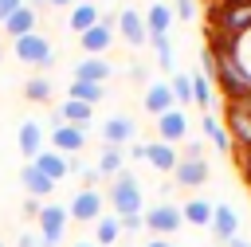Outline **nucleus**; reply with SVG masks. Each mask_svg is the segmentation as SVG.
Segmentation results:
<instances>
[{"label":"nucleus","mask_w":251,"mask_h":247,"mask_svg":"<svg viewBox=\"0 0 251 247\" xmlns=\"http://www.w3.org/2000/svg\"><path fill=\"white\" fill-rule=\"evenodd\" d=\"M20 184H24V192H27V196H35V200H47V196L55 192V180H47L31 161L20 169Z\"/></svg>","instance_id":"nucleus-19"},{"label":"nucleus","mask_w":251,"mask_h":247,"mask_svg":"<svg viewBox=\"0 0 251 247\" xmlns=\"http://www.w3.org/2000/svg\"><path fill=\"white\" fill-rule=\"evenodd\" d=\"M173 20H176V16H173V8L157 0V4H149V12H145V31H149V35H169Z\"/></svg>","instance_id":"nucleus-23"},{"label":"nucleus","mask_w":251,"mask_h":247,"mask_svg":"<svg viewBox=\"0 0 251 247\" xmlns=\"http://www.w3.org/2000/svg\"><path fill=\"white\" fill-rule=\"evenodd\" d=\"M173 16H176V20H196V0H176Z\"/></svg>","instance_id":"nucleus-33"},{"label":"nucleus","mask_w":251,"mask_h":247,"mask_svg":"<svg viewBox=\"0 0 251 247\" xmlns=\"http://www.w3.org/2000/svg\"><path fill=\"white\" fill-rule=\"evenodd\" d=\"M153 51H157V63L161 71H173V35H149Z\"/></svg>","instance_id":"nucleus-29"},{"label":"nucleus","mask_w":251,"mask_h":247,"mask_svg":"<svg viewBox=\"0 0 251 247\" xmlns=\"http://www.w3.org/2000/svg\"><path fill=\"white\" fill-rule=\"evenodd\" d=\"M16 47V59L20 63H27V67H51L55 63V47H51V39L47 35H39V31H31V35H20V39H12Z\"/></svg>","instance_id":"nucleus-3"},{"label":"nucleus","mask_w":251,"mask_h":247,"mask_svg":"<svg viewBox=\"0 0 251 247\" xmlns=\"http://www.w3.org/2000/svg\"><path fill=\"white\" fill-rule=\"evenodd\" d=\"M102 176H118L122 169H126V153L122 149H110V145H102V153H98V165H94Z\"/></svg>","instance_id":"nucleus-27"},{"label":"nucleus","mask_w":251,"mask_h":247,"mask_svg":"<svg viewBox=\"0 0 251 247\" xmlns=\"http://www.w3.org/2000/svg\"><path fill=\"white\" fill-rule=\"evenodd\" d=\"M141 227H145V216H141V212H137V216H122V235H126V231H141Z\"/></svg>","instance_id":"nucleus-35"},{"label":"nucleus","mask_w":251,"mask_h":247,"mask_svg":"<svg viewBox=\"0 0 251 247\" xmlns=\"http://www.w3.org/2000/svg\"><path fill=\"white\" fill-rule=\"evenodd\" d=\"M141 106H145L153 118H161V114L176 110V98H173L169 82H165V78H157V82H149V86H145V98H141Z\"/></svg>","instance_id":"nucleus-12"},{"label":"nucleus","mask_w":251,"mask_h":247,"mask_svg":"<svg viewBox=\"0 0 251 247\" xmlns=\"http://www.w3.org/2000/svg\"><path fill=\"white\" fill-rule=\"evenodd\" d=\"M67 223H71L67 204H47V200H43V208H39V216H35V231H39L43 247H59V243H63V231H67Z\"/></svg>","instance_id":"nucleus-2"},{"label":"nucleus","mask_w":251,"mask_h":247,"mask_svg":"<svg viewBox=\"0 0 251 247\" xmlns=\"http://www.w3.org/2000/svg\"><path fill=\"white\" fill-rule=\"evenodd\" d=\"M204 133L212 137V145H216L220 153H231V137H227V129L220 125V118H216V114H204Z\"/></svg>","instance_id":"nucleus-28"},{"label":"nucleus","mask_w":251,"mask_h":247,"mask_svg":"<svg viewBox=\"0 0 251 247\" xmlns=\"http://www.w3.org/2000/svg\"><path fill=\"white\" fill-rule=\"evenodd\" d=\"M86 4H94V0H86Z\"/></svg>","instance_id":"nucleus-45"},{"label":"nucleus","mask_w":251,"mask_h":247,"mask_svg":"<svg viewBox=\"0 0 251 247\" xmlns=\"http://www.w3.org/2000/svg\"><path fill=\"white\" fill-rule=\"evenodd\" d=\"M24 94H27L31 102H47V98H51V78H27V82H24Z\"/></svg>","instance_id":"nucleus-32"},{"label":"nucleus","mask_w":251,"mask_h":247,"mask_svg":"<svg viewBox=\"0 0 251 247\" xmlns=\"http://www.w3.org/2000/svg\"><path fill=\"white\" fill-rule=\"evenodd\" d=\"M204 180H208V161H176L173 184H180V188H200Z\"/></svg>","instance_id":"nucleus-18"},{"label":"nucleus","mask_w":251,"mask_h":247,"mask_svg":"<svg viewBox=\"0 0 251 247\" xmlns=\"http://www.w3.org/2000/svg\"><path fill=\"white\" fill-rule=\"evenodd\" d=\"M102 20V12H98V4H86V0H75L71 4V12H67V27L75 31V35H82V31H90L94 24Z\"/></svg>","instance_id":"nucleus-15"},{"label":"nucleus","mask_w":251,"mask_h":247,"mask_svg":"<svg viewBox=\"0 0 251 247\" xmlns=\"http://www.w3.org/2000/svg\"><path fill=\"white\" fill-rule=\"evenodd\" d=\"M114 27L122 31V39H126L129 47H145V43H149V31H145V16H141V12H133V8H122Z\"/></svg>","instance_id":"nucleus-10"},{"label":"nucleus","mask_w":251,"mask_h":247,"mask_svg":"<svg viewBox=\"0 0 251 247\" xmlns=\"http://www.w3.org/2000/svg\"><path fill=\"white\" fill-rule=\"evenodd\" d=\"M20 4H24V0H0V24H4V20H8V16L20 8Z\"/></svg>","instance_id":"nucleus-38"},{"label":"nucleus","mask_w":251,"mask_h":247,"mask_svg":"<svg viewBox=\"0 0 251 247\" xmlns=\"http://www.w3.org/2000/svg\"><path fill=\"white\" fill-rule=\"evenodd\" d=\"M102 208H106V196H102L98 188H78L75 200L67 204L71 220H78V223H94V220L102 216Z\"/></svg>","instance_id":"nucleus-5"},{"label":"nucleus","mask_w":251,"mask_h":247,"mask_svg":"<svg viewBox=\"0 0 251 247\" xmlns=\"http://www.w3.org/2000/svg\"><path fill=\"white\" fill-rule=\"evenodd\" d=\"M157 137H161L165 145H176V141H184V137H188V118H184V110H180V106L157 118Z\"/></svg>","instance_id":"nucleus-13"},{"label":"nucleus","mask_w":251,"mask_h":247,"mask_svg":"<svg viewBox=\"0 0 251 247\" xmlns=\"http://www.w3.org/2000/svg\"><path fill=\"white\" fill-rule=\"evenodd\" d=\"M145 161H149L157 173H173L176 161H180V153H176L173 145H165V141H145Z\"/></svg>","instance_id":"nucleus-20"},{"label":"nucleus","mask_w":251,"mask_h":247,"mask_svg":"<svg viewBox=\"0 0 251 247\" xmlns=\"http://www.w3.org/2000/svg\"><path fill=\"white\" fill-rule=\"evenodd\" d=\"M141 216H145V227H149V231H157V235H173V231H180V227H184L180 208H176V204H169V200H161V204L145 208Z\"/></svg>","instance_id":"nucleus-4"},{"label":"nucleus","mask_w":251,"mask_h":247,"mask_svg":"<svg viewBox=\"0 0 251 247\" xmlns=\"http://www.w3.org/2000/svg\"><path fill=\"white\" fill-rule=\"evenodd\" d=\"M227 247H251V243H247V239H243V235H235V239H231V243H227Z\"/></svg>","instance_id":"nucleus-41"},{"label":"nucleus","mask_w":251,"mask_h":247,"mask_svg":"<svg viewBox=\"0 0 251 247\" xmlns=\"http://www.w3.org/2000/svg\"><path fill=\"white\" fill-rule=\"evenodd\" d=\"M16 247H43V239H39V231H20Z\"/></svg>","instance_id":"nucleus-36"},{"label":"nucleus","mask_w":251,"mask_h":247,"mask_svg":"<svg viewBox=\"0 0 251 247\" xmlns=\"http://www.w3.org/2000/svg\"><path fill=\"white\" fill-rule=\"evenodd\" d=\"M145 247H173V243H169V239H149Z\"/></svg>","instance_id":"nucleus-42"},{"label":"nucleus","mask_w":251,"mask_h":247,"mask_svg":"<svg viewBox=\"0 0 251 247\" xmlns=\"http://www.w3.org/2000/svg\"><path fill=\"white\" fill-rule=\"evenodd\" d=\"M31 165H35V169H39V173H43L47 180H55V184H59L63 176H71V157L55 153V149H43V153H39V157H35Z\"/></svg>","instance_id":"nucleus-17"},{"label":"nucleus","mask_w":251,"mask_h":247,"mask_svg":"<svg viewBox=\"0 0 251 247\" xmlns=\"http://www.w3.org/2000/svg\"><path fill=\"white\" fill-rule=\"evenodd\" d=\"M180 161H204V141H188L184 145V157Z\"/></svg>","instance_id":"nucleus-34"},{"label":"nucleus","mask_w":251,"mask_h":247,"mask_svg":"<svg viewBox=\"0 0 251 247\" xmlns=\"http://www.w3.org/2000/svg\"><path fill=\"white\" fill-rule=\"evenodd\" d=\"M39 208H43V200H35V196H27V200H24V216H31V220H35V216H39Z\"/></svg>","instance_id":"nucleus-37"},{"label":"nucleus","mask_w":251,"mask_h":247,"mask_svg":"<svg viewBox=\"0 0 251 247\" xmlns=\"http://www.w3.org/2000/svg\"><path fill=\"white\" fill-rule=\"evenodd\" d=\"M169 90H173L176 106H188L192 102V74H173L169 78Z\"/></svg>","instance_id":"nucleus-30"},{"label":"nucleus","mask_w":251,"mask_h":247,"mask_svg":"<svg viewBox=\"0 0 251 247\" xmlns=\"http://www.w3.org/2000/svg\"><path fill=\"white\" fill-rule=\"evenodd\" d=\"M224 114H227V137H231L239 149H247V145H251V114H247V110H235V106H227Z\"/></svg>","instance_id":"nucleus-21"},{"label":"nucleus","mask_w":251,"mask_h":247,"mask_svg":"<svg viewBox=\"0 0 251 247\" xmlns=\"http://www.w3.org/2000/svg\"><path fill=\"white\" fill-rule=\"evenodd\" d=\"M212 235L220 243H231L239 235V216H235L231 204H216V212H212Z\"/></svg>","instance_id":"nucleus-14"},{"label":"nucleus","mask_w":251,"mask_h":247,"mask_svg":"<svg viewBox=\"0 0 251 247\" xmlns=\"http://www.w3.org/2000/svg\"><path fill=\"white\" fill-rule=\"evenodd\" d=\"M59 114H63V122L67 125H90V118H94V106H86V102H75V98H63V106H59Z\"/></svg>","instance_id":"nucleus-25"},{"label":"nucleus","mask_w":251,"mask_h":247,"mask_svg":"<svg viewBox=\"0 0 251 247\" xmlns=\"http://www.w3.org/2000/svg\"><path fill=\"white\" fill-rule=\"evenodd\" d=\"M212 212H216V204L212 200H200V196H192L188 204H180V216L192 227H212Z\"/></svg>","instance_id":"nucleus-22"},{"label":"nucleus","mask_w":251,"mask_h":247,"mask_svg":"<svg viewBox=\"0 0 251 247\" xmlns=\"http://www.w3.org/2000/svg\"><path fill=\"white\" fill-rule=\"evenodd\" d=\"M133 137H137V122H133L129 114H114V118L102 122V141H106L110 149H126Z\"/></svg>","instance_id":"nucleus-7"},{"label":"nucleus","mask_w":251,"mask_h":247,"mask_svg":"<svg viewBox=\"0 0 251 247\" xmlns=\"http://www.w3.org/2000/svg\"><path fill=\"white\" fill-rule=\"evenodd\" d=\"M67 98H75V102H86V106H98V102L106 98V86H94V82H78V78H71V86H67Z\"/></svg>","instance_id":"nucleus-26"},{"label":"nucleus","mask_w":251,"mask_h":247,"mask_svg":"<svg viewBox=\"0 0 251 247\" xmlns=\"http://www.w3.org/2000/svg\"><path fill=\"white\" fill-rule=\"evenodd\" d=\"M82 145H86V129H82V125H67V122L55 125L51 137H47V149H55V153H63V157H78Z\"/></svg>","instance_id":"nucleus-6"},{"label":"nucleus","mask_w":251,"mask_h":247,"mask_svg":"<svg viewBox=\"0 0 251 247\" xmlns=\"http://www.w3.org/2000/svg\"><path fill=\"white\" fill-rule=\"evenodd\" d=\"M43 4H51V8H71L75 0H43Z\"/></svg>","instance_id":"nucleus-40"},{"label":"nucleus","mask_w":251,"mask_h":247,"mask_svg":"<svg viewBox=\"0 0 251 247\" xmlns=\"http://www.w3.org/2000/svg\"><path fill=\"white\" fill-rule=\"evenodd\" d=\"M16 145H20V153H24L27 161H35V157L47 149V133H43V125H39L35 118L20 122V129H16Z\"/></svg>","instance_id":"nucleus-9"},{"label":"nucleus","mask_w":251,"mask_h":247,"mask_svg":"<svg viewBox=\"0 0 251 247\" xmlns=\"http://www.w3.org/2000/svg\"><path fill=\"white\" fill-rule=\"evenodd\" d=\"M0 55H4V47H0Z\"/></svg>","instance_id":"nucleus-46"},{"label":"nucleus","mask_w":251,"mask_h":247,"mask_svg":"<svg viewBox=\"0 0 251 247\" xmlns=\"http://www.w3.org/2000/svg\"><path fill=\"white\" fill-rule=\"evenodd\" d=\"M239 165H243V176H247V184H251V145L239 153Z\"/></svg>","instance_id":"nucleus-39"},{"label":"nucleus","mask_w":251,"mask_h":247,"mask_svg":"<svg viewBox=\"0 0 251 247\" xmlns=\"http://www.w3.org/2000/svg\"><path fill=\"white\" fill-rule=\"evenodd\" d=\"M75 247H98V243H94V239H78Z\"/></svg>","instance_id":"nucleus-43"},{"label":"nucleus","mask_w":251,"mask_h":247,"mask_svg":"<svg viewBox=\"0 0 251 247\" xmlns=\"http://www.w3.org/2000/svg\"><path fill=\"white\" fill-rule=\"evenodd\" d=\"M192 102L196 106H212V78L208 74H192Z\"/></svg>","instance_id":"nucleus-31"},{"label":"nucleus","mask_w":251,"mask_h":247,"mask_svg":"<svg viewBox=\"0 0 251 247\" xmlns=\"http://www.w3.org/2000/svg\"><path fill=\"white\" fill-rule=\"evenodd\" d=\"M0 247H8V243H4V239H0Z\"/></svg>","instance_id":"nucleus-44"},{"label":"nucleus","mask_w":251,"mask_h":247,"mask_svg":"<svg viewBox=\"0 0 251 247\" xmlns=\"http://www.w3.org/2000/svg\"><path fill=\"white\" fill-rule=\"evenodd\" d=\"M114 74V67L102 59V55H82L75 63V78L78 82H94V86H106V78Z\"/></svg>","instance_id":"nucleus-11"},{"label":"nucleus","mask_w":251,"mask_h":247,"mask_svg":"<svg viewBox=\"0 0 251 247\" xmlns=\"http://www.w3.org/2000/svg\"><path fill=\"white\" fill-rule=\"evenodd\" d=\"M114 24H118V16H102L90 31H82V35H78V47H82L86 55H102V51L114 43Z\"/></svg>","instance_id":"nucleus-8"},{"label":"nucleus","mask_w":251,"mask_h":247,"mask_svg":"<svg viewBox=\"0 0 251 247\" xmlns=\"http://www.w3.org/2000/svg\"><path fill=\"white\" fill-rule=\"evenodd\" d=\"M118 239H122V220H118L114 212H110V216L102 212V216L94 220V243H98V247H110V243H118Z\"/></svg>","instance_id":"nucleus-24"},{"label":"nucleus","mask_w":251,"mask_h":247,"mask_svg":"<svg viewBox=\"0 0 251 247\" xmlns=\"http://www.w3.org/2000/svg\"><path fill=\"white\" fill-rule=\"evenodd\" d=\"M106 200H110V208H114V216L122 220V216H137L141 212V184H137V176L133 173H118L114 180H110V192H106Z\"/></svg>","instance_id":"nucleus-1"},{"label":"nucleus","mask_w":251,"mask_h":247,"mask_svg":"<svg viewBox=\"0 0 251 247\" xmlns=\"http://www.w3.org/2000/svg\"><path fill=\"white\" fill-rule=\"evenodd\" d=\"M35 24H39V16H35V8L24 0V4H20V8H16L4 24H0V27H4L12 39H20V35H31V31H35Z\"/></svg>","instance_id":"nucleus-16"}]
</instances>
